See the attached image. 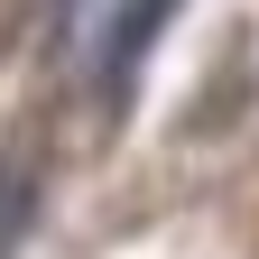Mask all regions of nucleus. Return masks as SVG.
Instances as JSON below:
<instances>
[{"label":"nucleus","instance_id":"nucleus-1","mask_svg":"<svg viewBox=\"0 0 259 259\" xmlns=\"http://www.w3.org/2000/svg\"><path fill=\"white\" fill-rule=\"evenodd\" d=\"M28 213H37V176H28V157L10 148V157H0V259L19 250V232H28Z\"/></svg>","mask_w":259,"mask_h":259}]
</instances>
